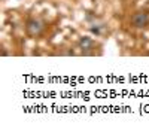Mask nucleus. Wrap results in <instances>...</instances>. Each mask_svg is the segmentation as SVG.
I'll use <instances>...</instances> for the list:
<instances>
[{
  "label": "nucleus",
  "mask_w": 149,
  "mask_h": 131,
  "mask_svg": "<svg viewBox=\"0 0 149 131\" xmlns=\"http://www.w3.org/2000/svg\"><path fill=\"white\" fill-rule=\"evenodd\" d=\"M43 21L37 19V18H31L27 21V26H26V31L30 37H39V36L43 33Z\"/></svg>",
  "instance_id": "obj_1"
},
{
  "label": "nucleus",
  "mask_w": 149,
  "mask_h": 131,
  "mask_svg": "<svg viewBox=\"0 0 149 131\" xmlns=\"http://www.w3.org/2000/svg\"><path fill=\"white\" fill-rule=\"evenodd\" d=\"M79 46L82 48V51H88L94 46V42H93L91 37H88V36H84V37H81V40H79Z\"/></svg>",
  "instance_id": "obj_3"
},
{
  "label": "nucleus",
  "mask_w": 149,
  "mask_h": 131,
  "mask_svg": "<svg viewBox=\"0 0 149 131\" xmlns=\"http://www.w3.org/2000/svg\"><path fill=\"white\" fill-rule=\"evenodd\" d=\"M149 24V15L146 12H136L131 17V26L134 28H145Z\"/></svg>",
  "instance_id": "obj_2"
}]
</instances>
